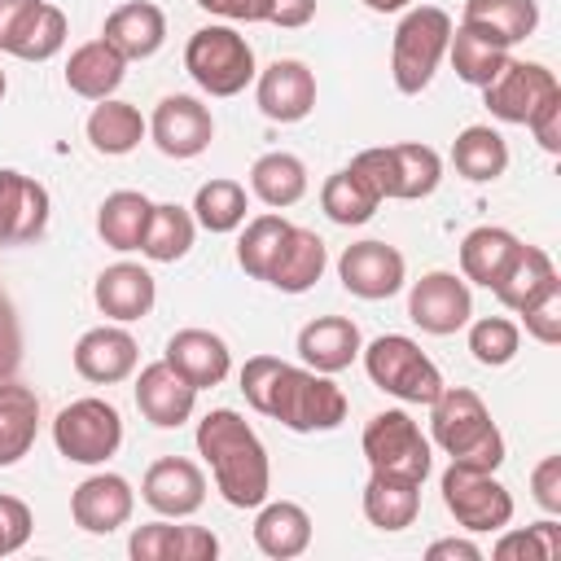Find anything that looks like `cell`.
Returning a JSON list of instances; mask_svg holds the SVG:
<instances>
[{
    "mask_svg": "<svg viewBox=\"0 0 561 561\" xmlns=\"http://www.w3.org/2000/svg\"><path fill=\"white\" fill-rule=\"evenodd\" d=\"M241 394L259 416L294 434H324L346 421V394L329 373L285 364L280 355H250L241 364Z\"/></svg>",
    "mask_w": 561,
    "mask_h": 561,
    "instance_id": "1",
    "label": "cell"
},
{
    "mask_svg": "<svg viewBox=\"0 0 561 561\" xmlns=\"http://www.w3.org/2000/svg\"><path fill=\"white\" fill-rule=\"evenodd\" d=\"M197 456L210 465L215 491L232 508H259L272 491V460L254 425L232 408H210L197 421Z\"/></svg>",
    "mask_w": 561,
    "mask_h": 561,
    "instance_id": "2",
    "label": "cell"
},
{
    "mask_svg": "<svg viewBox=\"0 0 561 561\" xmlns=\"http://www.w3.org/2000/svg\"><path fill=\"white\" fill-rule=\"evenodd\" d=\"M430 443H438L456 465L500 469L504 465V434L491 421V408L469 386H443L430 403Z\"/></svg>",
    "mask_w": 561,
    "mask_h": 561,
    "instance_id": "3",
    "label": "cell"
},
{
    "mask_svg": "<svg viewBox=\"0 0 561 561\" xmlns=\"http://www.w3.org/2000/svg\"><path fill=\"white\" fill-rule=\"evenodd\" d=\"M351 171L381 197V202H421L438 188L443 180V158L438 149L421 145V140H403V145H373L359 149L351 158Z\"/></svg>",
    "mask_w": 561,
    "mask_h": 561,
    "instance_id": "4",
    "label": "cell"
},
{
    "mask_svg": "<svg viewBox=\"0 0 561 561\" xmlns=\"http://www.w3.org/2000/svg\"><path fill=\"white\" fill-rule=\"evenodd\" d=\"M447 39H451V18L438 4H408L394 39H390V79L403 96H416L430 88L438 61L447 57Z\"/></svg>",
    "mask_w": 561,
    "mask_h": 561,
    "instance_id": "5",
    "label": "cell"
},
{
    "mask_svg": "<svg viewBox=\"0 0 561 561\" xmlns=\"http://www.w3.org/2000/svg\"><path fill=\"white\" fill-rule=\"evenodd\" d=\"M184 70L206 96H237L254 83V48L232 22H210L188 35L184 44Z\"/></svg>",
    "mask_w": 561,
    "mask_h": 561,
    "instance_id": "6",
    "label": "cell"
},
{
    "mask_svg": "<svg viewBox=\"0 0 561 561\" xmlns=\"http://www.w3.org/2000/svg\"><path fill=\"white\" fill-rule=\"evenodd\" d=\"M359 359H364L368 381L377 390H386L390 399H399V403H425L430 408L438 399V390L447 386L443 373H438V364L408 333H381V337H373L359 351Z\"/></svg>",
    "mask_w": 561,
    "mask_h": 561,
    "instance_id": "7",
    "label": "cell"
},
{
    "mask_svg": "<svg viewBox=\"0 0 561 561\" xmlns=\"http://www.w3.org/2000/svg\"><path fill=\"white\" fill-rule=\"evenodd\" d=\"M438 491H443V504L456 517V526L469 535H495L513 522V495L491 469L451 460L438 478Z\"/></svg>",
    "mask_w": 561,
    "mask_h": 561,
    "instance_id": "8",
    "label": "cell"
},
{
    "mask_svg": "<svg viewBox=\"0 0 561 561\" xmlns=\"http://www.w3.org/2000/svg\"><path fill=\"white\" fill-rule=\"evenodd\" d=\"M359 447H364V460H368L373 473H394V478L425 482L430 469H434V447H430V438L421 434V425L403 408L377 412L364 425Z\"/></svg>",
    "mask_w": 561,
    "mask_h": 561,
    "instance_id": "9",
    "label": "cell"
},
{
    "mask_svg": "<svg viewBox=\"0 0 561 561\" xmlns=\"http://www.w3.org/2000/svg\"><path fill=\"white\" fill-rule=\"evenodd\" d=\"M53 443L70 465H105L123 447V416L110 399L83 394L53 416Z\"/></svg>",
    "mask_w": 561,
    "mask_h": 561,
    "instance_id": "10",
    "label": "cell"
},
{
    "mask_svg": "<svg viewBox=\"0 0 561 561\" xmlns=\"http://www.w3.org/2000/svg\"><path fill=\"white\" fill-rule=\"evenodd\" d=\"M552 96H561V83L557 75L543 66V61H522V57H508L500 66V75L482 88V101L486 110L500 118V123H530V114L539 105H548Z\"/></svg>",
    "mask_w": 561,
    "mask_h": 561,
    "instance_id": "11",
    "label": "cell"
},
{
    "mask_svg": "<svg viewBox=\"0 0 561 561\" xmlns=\"http://www.w3.org/2000/svg\"><path fill=\"white\" fill-rule=\"evenodd\" d=\"M408 320L421 333H434V337H447V333L465 329L473 320L469 280L456 276V272H425L408 289Z\"/></svg>",
    "mask_w": 561,
    "mask_h": 561,
    "instance_id": "12",
    "label": "cell"
},
{
    "mask_svg": "<svg viewBox=\"0 0 561 561\" xmlns=\"http://www.w3.org/2000/svg\"><path fill=\"white\" fill-rule=\"evenodd\" d=\"M149 140L167 153V158H197L210 149L215 140V114L206 101L188 96V92H171L153 105L149 118Z\"/></svg>",
    "mask_w": 561,
    "mask_h": 561,
    "instance_id": "13",
    "label": "cell"
},
{
    "mask_svg": "<svg viewBox=\"0 0 561 561\" xmlns=\"http://www.w3.org/2000/svg\"><path fill=\"white\" fill-rule=\"evenodd\" d=\"M337 280L346 294L364 298V302H381L394 298L408 280V263L390 241H355L337 254Z\"/></svg>",
    "mask_w": 561,
    "mask_h": 561,
    "instance_id": "14",
    "label": "cell"
},
{
    "mask_svg": "<svg viewBox=\"0 0 561 561\" xmlns=\"http://www.w3.org/2000/svg\"><path fill=\"white\" fill-rule=\"evenodd\" d=\"M254 101L272 123H302L316 110V70L298 57H276L254 75Z\"/></svg>",
    "mask_w": 561,
    "mask_h": 561,
    "instance_id": "15",
    "label": "cell"
},
{
    "mask_svg": "<svg viewBox=\"0 0 561 561\" xmlns=\"http://www.w3.org/2000/svg\"><path fill=\"white\" fill-rule=\"evenodd\" d=\"M53 215L48 188L13 167H0V245H31L44 237Z\"/></svg>",
    "mask_w": 561,
    "mask_h": 561,
    "instance_id": "16",
    "label": "cell"
},
{
    "mask_svg": "<svg viewBox=\"0 0 561 561\" xmlns=\"http://www.w3.org/2000/svg\"><path fill=\"white\" fill-rule=\"evenodd\" d=\"M70 359H75V373L83 381H92V386H118V381H127L136 373L140 346H136V337L123 324H96V329L79 333Z\"/></svg>",
    "mask_w": 561,
    "mask_h": 561,
    "instance_id": "17",
    "label": "cell"
},
{
    "mask_svg": "<svg viewBox=\"0 0 561 561\" xmlns=\"http://www.w3.org/2000/svg\"><path fill=\"white\" fill-rule=\"evenodd\" d=\"M140 500L158 513V517H193L206 504V473L188 460V456H162L145 469L140 482Z\"/></svg>",
    "mask_w": 561,
    "mask_h": 561,
    "instance_id": "18",
    "label": "cell"
},
{
    "mask_svg": "<svg viewBox=\"0 0 561 561\" xmlns=\"http://www.w3.org/2000/svg\"><path fill=\"white\" fill-rule=\"evenodd\" d=\"M131 508H136V491L123 473H92L83 478L75 491H70V517L79 530L88 535H114L118 526L131 522Z\"/></svg>",
    "mask_w": 561,
    "mask_h": 561,
    "instance_id": "19",
    "label": "cell"
},
{
    "mask_svg": "<svg viewBox=\"0 0 561 561\" xmlns=\"http://www.w3.org/2000/svg\"><path fill=\"white\" fill-rule=\"evenodd\" d=\"M162 359H167L197 394L210 390V386H219V381L232 373V351H228V342H224L219 333H210V329H175V333L167 337Z\"/></svg>",
    "mask_w": 561,
    "mask_h": 561,
    "instance_id": "20",
    "label": "cell"
},
{
    "mask_svg": "<svg viewBox=\"0 0 561 561\" xmlns=\"http://www.w3.org/2000/svg\"><path fill=\"white\" fill-rule=\"evenodd\" d=\"M136 408H140V416L149 421V425H158V430H175V425H184L188 416H193V408H197V390L167 364V359H153V364H145L140 373H136Z\"/></svg>",
    "mask_w": 561,
    "mask_h": 561,
    "instance_id": "21",
    "label": "cell"
},
{
    "mask_svg": "<svg viewBox=\"0 0 561 561\" xmlns=\"http://www.w3.org/2000/svg\"><path fill=\"white\" fill-rule=\"evenodd\" d=\"M92 302L101 307L105 320L114 324H131V320H145L158 302V280L149 276V267L140 263H110L96 285H92Z\"/></svg>",
    "mask_w": 561,
    "mask_h": 561,
    "instance_id": "22",
    "label": "cell"
},
{
    "mask_svg": "<svg viewBox=\"0 0 561 561\" xmlns=\"http://www.w3.org/2000/svg\"><path fill=\"white\" fill-rule=\"evenodd\" d=\"M364 351V333L351 316H316L298 329V359L316 373H342L359 359Z\"/></svg>",
    "mask_w": 561,
    "mask_h": 561,
    "instance_id": "23",
    "label": "cell"
},
{
    "mask_svg": "<svg viewBox=\"0 0 561 561\" xmlns=\"http://www.w3.org/2000/svg\"><path fill=\"white\" fill-rule=\"evenodd\" d=\"M127 552L136 561H215L219 535L206 526H175V522H145L131 530Z\"/></svg>",
    "mask_w": 561,
    "mask_h": 561,
    "instance_id": "24",
    "label": "cell"
},
{
    "mask_svg": "<svg viewBox=\"0 0 561 561\" xmlns=\"http://www.w3.org/2000/svg\"><path fill=\"white\" fill-rule=\"evenodd\" d=\"M101 39L114 44L127 61H145L167 39V13L153 0H127V4L110 9L105 26H101Z\"/></svg>",
    "mask_w": 561,
    "mask_h": 561,
    "instance_id": "25",
    "label": "cell"
},
{
    "mask_svg": "<svg viewBox=\"0 0 561 561\" xmlns=\"http://www.w3.org/2000/svg\"><path fill=\"white\" fill-rule=\"evenodd\" d=\"M254 543L272 561H294L311 548V513L294 500H263L254 513Z\"/></svg>",
    "mask_w": 561,
    "mask_h": 561,
    "instance_id": "26",
    "label": "cell"
},
{
    "mask_svg": "<svg viewBox=\"0 0 561 561\" xmlns=\"http://www.w3.org/2000/svg\"><path fill=\"white\" fill-rule=\"evenodd\" d=\"M123 79H127V57H123L114 44H105L101 35L88 39V44H79V48L70 53V61H66V88H70L75 96H83V101H105V96H114Z\"/></svg>",
    "mask_w": 561,
    "mask_h": 561,
    "instance_id": "27",
    "label": "cell"
},
{
    "mask_svg": "<svg viewBox=\"0 0 561 561\" xmlns=\"http://www.w3.org/2000/svg\"><path fill=\"white\" fill-rule=\"evenodd\" d=\"M329 267V245L320 241V232L311 228H289V237L280 241V254L267 272V285L280 294H307Z\"/></svg>",
    "mask_w": 561,
    "mask_h": 561,
    "instance_id": "28",
    "label": "cell"
},
{
    "mask_svg": "<svg viewBox=\"0 0 561 561\" xmlns=\"http://www.w3.org/2000/svg\"><path fill=\"white\" fill-rule=\"evenodd\" d=\"M39 434V394L18 377L0 381V469L18 465Z\"/></svg>",
    "mask_w": 561,
    "mask_h": 561,
    "instance_id": "29",
    "label": "cell"
},
{
    "mask_svg": "<svg viewBox=\"0 0 561 561\" xmlns=\"http://www.w3.org/2000/svg\"><path fill=\"white\" fill-rule=\"evenodd\" d=\"M359 504H364L368 526H377L386 535L408 530L416 522V513H421V482L394 478V473H368Z\"/></svg>",
    "mask_w": 561,
    "mask_h": 561,
    "instance_id": "30",
    "label": "cell"
},
{
    "mask_svg": "<svg viewBox=\"0 0 561 561\" xmlns=\"http://www.w3.org/2000/svg\"><path fill=\"white\" fill-rule=\"evenodd\" d=\"M83 131H88V145H92L96 153H105V158H123V153H131V149L149 136V123H145V114H140L131 101L105 96V101L92 105Z\"/></svg>",
    "mask_w": 561,
    "mask_h": 561,
    "instance_id": "31",
    "label": "cell"
},
{
    "mask_svg": "<svg viewBox=\"0 0 561 561\" xmlns=\"http://www.w3.org/2000/svg\"><path fill=\"white\" fill-rule=\"evenodd\" d=\"M561 276H557V263L543 245H517L513 263L504 267V276L491 285V294L508 307V311H526L543 289H552Z\"/></svg>",
    "mask_w": 561,
    "mask_h": 561,
    "instance_id": "32",
    "label": "cell"
},
{
    "mask_svg": "<svg viewBox=\"0 0 561 561\" xmlns=\"http://www.w3.org/2000/svg\"><path fill=\"white\" fill-rule=\"evenodd\" d=\"M447 57H451V70H456V75H460L469 88H486V83L500 75V66H504L513 53H508V44H500L491 31L460 22V26H451Z\"/></svg>",
    "mask_w": 561,
    "mask_h": 561,
    "instance_id": "33",
    "label": "cell"
},
{
    "mask_svg": "<svg viewBox=\"0 0 561 561\" xmlns=\"http://www.w3.org/2000/svg\"><path fill=\"white\" fill-rule=\"evenodd\" d=\"M451 167L469 184H491V180H500L508 171V140L491 123H469L451 140Z\"/></svg>",
    "mask_w": 561,
    "mask_h": 561,
    "instance_id": "34",
    "label": "cell"
},
{
    "mask_svg": "<svg viewBox=\"0 0 561 561\" xmlns=\"http://www.w3.org/2000/svg\"><path fill=\"white\" fill-rule=\"evenodd\" d=\"M517 245H522L517 232H508L500 224H482V228L465 232V241H460V276L482 285V289H491L504 276V267L513 263Z\"/></svg>",
    "mask_w": 561,
    "mask_h": 561,
    "instance_id": "35",
    "label": "cell"
},
{
    "mask_svg": "<svg viewBox=\"0 0 561 561\" xmlns=\"http://www.w3.org/2000/svg\"><path fill=\"white\" fill-rule=\"evenodd\" d=\"M250 193L272 210L302 202L307 197V162L298 153H285V149L259 153L250 167Z\"/></svg>",
    "mask_w": 561,
    "mask_h": 561,
    "instance_id": "36",
    "label": "cell"
},
{
    "mask_svg": "<svg viewBox=\"0 0 561 561\" xmlns=\"http://www.w3.org/2000/svg\"><path fill=\"white\" fill-rule=\"evenodd\" d=\"M149 215H153V202L136 188H114L101 206H96V232L110 250L127 254V250H140L145 241V228H149Z\"/></svg>",
    "mask_w": 561,
    "mask_h": 561,
    "instance_id": "37",
    "label": "cell"
},
{
    "mask_svg": "<svg viewBox=\"0 0 561 561\" xmlns=\"http://www.w3.org/2000/svg\"><path fill=\"white\" fill-rule=\"evenodd\" d=\"M193 237H197V219H193L188 206H180V202H153V215H149L140 254L149 263H180L193 250Z\"/></svg>",
    "mask_w": 561,
    "mask_h": 561,
    "instance_id": "38",
    "label": "cell"
},
{
    "mask_svg": "<svg viewBox=\"0 0 561 561\" xmlns=\"http://www.w3.org/2000/svg\"><path fill=\"white\" fill-rule=\"evenodd\" d=\"M460 22L491 31L500 44H522L539 26V0H465Z\"/></svg>",
    "mask_w": 561,
    "mask_h": 561,
    "instance_id": "39",
    "label": "cell"
},
{
    "mask_svg": "<svg viewBox=\"0 0 561 561\" xmlns=\"http://www.w3.org/2000/svg\"><path fill=\"white\" fill-rule=\"evenodd\" d=\"M193 219H197V228H206V232H215V237H224V232H237L241 224H245V210H250V193H245V184H237V180H206V184H197V193H193Z\"/></svg>",
    "mask_w": 561,
    "mask_h": 561,
    "instance_id": "40",
    "label": "cell"
},
{
    "mask_svg": "<svg viewBox=\"0 0 561 561\" xmlns=\"http://www.w3.org/2000/svg\"><path fill=\"white\" fill-rule=\"evenodd\" d=\"M377 206H381V197H377L351 167L333 171V175L320 184V210H324L333 224H342V228L368 224V219L377 215Z\"/></svg>",
    "mask_w": 561,
    "mask_h": 561,
    "instance_id": "41",
    "label": "cell"
},
{
    "mask_svg": "<svg viewBox=\"0 0 561 561\" xmlns=\"http://www.w3.org/2000/svg\"><path fill=\"white\" fill-rule=\"evenodd\" d=\"M289 228L294 224L285 215H276V210L245 219L241 224V237H237V263H241V272L254 276V280H267V272H272V263H276L280 241L289 237Z\"/></svg>",
    "mask_w": 561,
    "mask_h": 561,
    "instance_id": "42",
    "label": "cell"
},
{
    "mask_svg": "<svg viewBox=\"0 0 561 561\" xmlns=\"http://www.w3.org/2000/svg\"><path fill=\"white\" fill-rule=\"evenodd\" d=\"M66 35H70L66 13H61L57 4L39 0V4H35V13L22 22V31H18V39H13L9 57H18V61H48V57H57V53H61Z\"/></svg>",
    "mask_w": 561,
    "mask_h": 561,
    "instance_id": "43",
    "label": "cell"
},
{
    "mask_svg": "<svg viewBox=\"0 0 561 561\" xmlns=\"http://www.w3.org/2000/svg\"><path fill=\"white\" fill-rule=\"evenodd\" d=\"M469 351L482 368H504L522 351V324L508 316H478L469 320Z\"/></svg>",
    "mask_w": 561,
    "mask_h": 561,
    "instance_id": "44",
    "label": "cell"
},
{
    "mask_svg": "<svg viewBox=\"0 0 561 561\" xmlns=\"http://www.w3.org/2000/svg\"><path fill=\"white\" fill-rule=\"evenodd\" d=\"M500 539L491 543V557L495 561H557L561 557V526L557 517H543L526 530H495Z\"/></svg>",
    "mask_w": 561,
    "mask_h": 561,
    "instance_id": "45",
    "label": "cell"
},
{
    "mask_svg": "<svg viewBox=\"0 0 561 561\" xmlns=\"http://www.w3.org/2000/svg\"><path fill=\"white\" fill-rule=\"evenodd\" d=\"M522 316V324H526V333L535 337V342H543V346H557L561 342V280L552 285V289H543L526 311H517Z\"/></svg>",
    "mask_w": 561,
    "mask_h": 561,
    "instance_id": "46",
    "label": "cell"
},
{
    "mask_svg": "<svg viewBox=\"0 0 561 561\" xmlns=\"http://www.w3.org/2000/svg\"><path fill=\"white\" fill-rule=\"evenodd\" d=\"M31 526H35V517H31L26 500H18V495H0V557L22 552L26 539H31Z\"/></svg>",
    "mask_w": 561,
    "mask_h": 561,
    "instance_id": "47",
    "label": "cell"
},
{
    "mask_svg": "<svg viewBox=\"0 0 561 561\" xmlns=\"http://www.w3.org/2000/svg\"><path fill=\"white\" fill-rule=\"evenodd\" d=\"M18 364H22V320H18L13 298L0 285V381L13 377Z\"/></svg>",
    "mask_w": 561,
    "mask_h": 561,
    "instance_id": "48",
    "label": "cell"
},
{
    "mask_svg": "<svg viewBox=\"0 0 561 561\" xmlns=\"http://www.w3.org/2000/svg\"><path fill=\"white\" fill-rule=\"evenodd\" d=\"M530 495H535V504H539L548 517L561 513V456H543V460L530 469Z\"/></svg>",
    "mask_w": 561,
    "mask_h": 561,
    "instance_id": "49",
    "label": "cell"
},
{
    "mask_svg": "<svg viewBox=\"0 0 561 561\" xmlns=\"http://www.w3.org/2000/svg\"><path fill=\"white\" fill-rule=\"evenodd\" d=\"M526 127H530V136L539 140L543 153H561V96H552L548 105H539Z\"/></svg>",
    "mask_w": 561,
    "mask_h": 561,
    "instance_id": "50",
    "label": "cell"
},
{
    "mask_svg": "<svg viewBox=\"0 0 561 561\" xmlns=\"http://www.w3.org/2000/svg\"><path fill=\"white\" fill-rule=\"evenodd\" d=\"M316 18V0H267V26H280V31H298Z\"/></svg>",
    "mask_w": 561,
    "mask_h": 561,
    "instance_id": "51",
    "label": "cell"
},
{
    "mask_svg": "<svg viewBox=\"0 0 561 561\" xmlns=\"http://www.w3.org/2000/svg\"><path fill=\"white\" fill-rule=\"evenodd\" d=\"M197 9L224 18V22H263L267 0H197Z\"/></svg>",
    "mask_w": 561,
    "mask_h": 561,
    "instance_id": "52",
    "label": "cell"
},
{
    "mask_svg": "<svg viewBox=\"0 0 561 561\" xmlns=\"http://www.w3.org/2000/svg\"><path fill=\"white\" fill-rule=\"evenodd\" d=\"M35 4H39V0H0V53L13 48L22 22L35 13Z\"/></svg>",
    "mask_w": 561,
    "mask_h": 561,
    "instance_id": "53",
    "label": "cell"
},
{
    "mask_svg": "<svg viewBox=\"0 0 561 561\" xmlns=\"http://www.w3.org/2000/svg\"><path fill=\"white\" fill-rule=\"evenodd\" d=\"M425 561H482V548L465 535H447V539H434L425 548Z\"/></svg>",
    "mask_w": 561,
    "mask_h": 561,
    "instance_id": "54",
    "label": "cell"
},
{
    "mask_svg": "<svg viewBox=\"0 0 561 561\" xmlns=\"http://www.w3.org/2000/svg\"><path fill=\"white\" fill-rule=\"evenodd\" d=\"M412 0H364V9H373V13H403Z\"/></svg>",
    "mask_w": 561,
    "mask_h": 561,
    "instance_id": "55",
    "label": "cell"
},
{
    "mask_svg": "<svg viewBox=\"0 0 561 561\" xmlns=\"http://www.w3.org/2000/svg\"><path fill=\"white\" fill-rule=\"evenodd\" d=\"M4 92H9V75H4V66H0V101H4Z\"/></svg>",
    "mask_w": 561,
    "mask_h": 561,
    "instance_id": "56",
    "label": "cell"
}]
</instances>
